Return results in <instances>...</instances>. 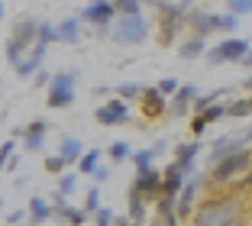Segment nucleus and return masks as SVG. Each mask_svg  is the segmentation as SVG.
<instances>
[{"mask_svg":"<svg viewBox=\"0 0 252 226\" xmlns=\"http://www.w3.org/2000/svg\"><path fill=\"white\" fill-rule=\"evenodd\" d=\"M178 55H181L185 62L207 55V39H204V36H191V39H185V42L178 45Z\"/></svg>","mask_w":252,"mask_h":226,"instance_id":"nucleus-20","label":"nucleus"},{"mask_svg":"<svg viewBox=\"0 0 252 226\" xmlns=\"http://www.w3.org/2000/svg\"><path fill=\"white\" fill-rule=\"evenodd\" d=\"M74 188H78V175H74V171H65V175H59V194L71 197Z\"/></svg>","mask_w":252,"mask_h":226,"instance_id":"nucleus-31","label":"nucleus"},{"mask_svg":"<svg viewBox=\"0 0 252 226\" xmlns=\"http://www.w3.org/2000/svg\"><path fill=\"white\" fill-rule=\"evenodd\" d=\"M139 107H142V117L146 120H156L158 113H168V103H165V94L158 88H146L139 97Z\"/></svg>","mask_w":252,"mask_h":226,"instance_id":"nucleus-12","label":"nucleus"},{"mask_svg":"<svg viewBox=\"0 0 252 226\" xmlns=\"http://www.w3.org/2000/svg\"><path fill=\"white\" fill-rule=\"evenodd\" d=\"M84 210H88V213H97V210H100V184H91V188H88V194H84Z\"/></svg>","mask_w":252,"mask_h":226,"instance_id":"nucleus-28","label":"nucleus"},{"mask_svg":"<svg viewBox=\"0 0 252 226\" xmlns=\"http://www.w3.org/2000/svg\"><path fill=\"white\" fill-rule=\"evenodd\" d=\"M246 139H249V142H252V126H249V129H246Z\"/></svg>","mask_w":252,"mask_h":226,"instance_id":"nucleus-50","label":"nucleus"},{"mask_svg":"<svg viewBox=\"0 0 252 226\" xmlns=\"http://www.w3.org/2000/svg\"><path fill=\"white\" fill-rule=\"evenodd\" d=\"M13 152H16V139H7L3 149H0V165H7V161L13 159Z\"/></svg>","mask_w":252,"mask_h":226,"instance_id":"nucleus-39","label":"nucleus"},{"mask_svg":"<svg viewBox=\"0 0 252 226\" xmlns=\"http://www.w3.org/2000/svg\"><path fill=\"white\" fill-rule=\"evenodd\" d=\"M45 132H49V123H45V120H32V123L23 129V146H26V152H42L45 149Z\"/></svg>","mask_w":252,"mask_h":226,"instance_id":"nucleus-15","label":"nucleus"},{"mask_svg":"<svg viewBox=\"0 0 252 226\" xmlns=\"http://www.w3.org/2000/svg\"><path fill=\"white\" fill-rule=\"evenodd\" d=\"M207 126H210V123H207L204 117H200V113L191 120V132H194V136H204V129H207Z\"/></svg>","mask_w":252,"mask_h":226,"instance_id":"nucleus-40","label":"nucleus"},{"mask_svg":"<svg viewBox=\"0 0 252 226\" xmlns=\"http://www.w3.org/2000/svg\"><path fill=\"white\" fill-rule=\"evenodd\" d=\"M194 100H197V88H194V84H181L178 94L168 100V117H175V120L185 117L188 110L194 107Z\"/></svg>","mask_w":252,"mask_h":226,"instance_id":"nucleus-14","label":"nucleus"},{"mask_svg":"<svg viewBox=\"0 0 252 226\" xmlns=\"http://www.w3.org/2000/svg\"><path fill=\"white\" fill-rule=\"evenodd\" d=\"M129 217H133V223H146L149 220V200L142 194H136L133 188H129Z\"/></svg>","mask_w":252,"mask_h":226,"instance_id":"nucleus-22","label":"nucleus"},{"mask_svg":"<svg viewBox=\"0 0 252 226\" xmlns=\"http://www.w3.org/2000/svg\"><path fill=\"white\" fill-rule=\"evenodd\" d=\"M133 226H146V223H133Z\"/></svg>","mask_w":252,"mask_h":226,"instance_id":"nucleus-52","label":"nucleus"},{"mask_svg":"<svg viewBox=\"0 0 252 226\" xmlns=\"http://www.w3.org/2000/svg\"><path fill=\"white\" fill-rule=\"evenodd\" d=\"M243 191H246V194H252V171L243 178Z\"/></svg>","mask_w":252,"mask_h":226,"instance_id":"nucleus-44","label":"nucleus"},{"mask_svg":"<svg viewBox=\"0 0 252 226\" xmlns=\"http://www.w3.org/2000/svg\"><path fill=\"white\" fill-rule=\"evenodd\" d=\"M200 117L207 120V123H217V120H223V117H230V107H223V103H214V107H207Z\"/></svg>","mask_w":252,"mask_h":226,"instance_id":"nucleus-33","label":"nucleus"},{"mask_svg":"<svg viewBox=\"0 0 252 226\" xmlns=\"http://www.w3.org/2000/svg\"><path fill=\"white\" fill-rule=\"evenodd\" d=\"M178 3H181L185 10H191V3H194V0H178Z\"/></svg>","mask_w":252,"mask_h":226,"instance_id":"nucleus-49","label":"nucleus"},{"mask_svg":"<svg viewBox=\"0 0 252 226\" xmlns=\"http://www.w3.org/2000/svg\"><path fill=\"white\" fill-rule=\"evenodd\" d=\"M249 49H252V42H246V39H239V36H226L223 42H217V45L207 49V62L210 65H226V62H239V65H243Z\"/></svg>","mask_w":252,"mask_h":226,"instance_id":"nucleus-6","label":"nucleus"},{"mask_svg":"<svg viewBox=\"0 0 252 226\" xmlns=\"http://www.w3.org/2000/svg\"><path fill=\"white\" fill-rule=\"evenodd\" d=\"M252 113V94H246V97H239V100H233L230 103V117L236 120V117H249Z\"/></svg>","mask_w":252,"mask_h":226,"instance_id":"nucleus-29","label":"nucleus"},{"mask_svg":"<svg viewBox=\"0 0 252 226\" xmlns=\"http://www.w3.org/2000/svg\"><path fill=\"white\" fill-rule=\"evenodd\" d=\"M3 168H7V171H16V168H20V159H16V155H13V159H10V161H7V165H3Z\"/></svg>","mask_w":252,"mask_h":226,"instance_id":"nucleus-45","label":"nucleus"},{"mask_svg":"<svg viewBox=\"0 0 252 226\" xmlns=\"http://www.w3.org/2000/svg\"><path fill=\"white\" fill-rule=\"evenodd\" d=\"M32 84H36V88H49V84H52V74H49V71H39L36 78H32Z\"/></svg>","mask_w":252,"mask_h":226,"instance_id":"nucleus-42","label":"nucleus"},{"mask_svg":"<svg viewBox=\"0 0 252 226\" xmlns=\"http://www.w3.org/2000/svg\"><path fill=\"white\" fill-rule=\"evenodd\" d=\"M97 168H100V149H88L81 155V161H78V171L81 175H94Z\"/></svg>","mask_w":252,"mask_h":226,"instance_id":"nucleus-25","label":"nucleus"},{"mask_svg":"<svg viewBox=\"0 0 252 226\" xmlns=\"http://www.w3.org/2000/svg\"><path fill=\"white\" fill-rule=\"evenodd\" d=\"M239 30V16L236 13H220V32H236Z\"/></svg>","mask_w":252,"mask_h":226,"instance_id":"nucleus-35","label":"nucleus"},{"mask_svg":"<svg viewBox=\"0 0 252 226\" xmlns=\"http://www.w3.org/2000/svg\"><path fill=\"white\" fill-rule=\"evenodd\" d=\"M249 171H252V149H243L236 155H226V159L214 161L207 178H210V184H230L239 175H249Z\"/></svg>","mask_w":252,"mask_h":226,"instance_id":"nucleus-2","label":"nucleus"},{"mask_svg":"<svg viewBox=\"0 0 252 226\" xmlns=\"http://www.w3.org/2000/svg\"><path fill=\"white\" fill-rule=\"evenodd\" d=\"M20 226H26V223H20ZM30 226H32V223H30Z\"/></svg>","mask_w":252,"mask_h":226,"instance_id":"nucleus-53","label":"nucleus"},{"mask_svg":"<svg viewBox=\"0 0 252 226\" xmlns=\"http://www.w3.org/2000/svg\"><path fill=\"white\" fill-rule=\"evenodd\" d=\"M45 52H49V42H45V39H39L36 45H32L30 49V55H26V59L20 62V65L13 68L16 74H20L23 81H30V78H36L39 71H42V62H45Z\"/></svg>","mask_w":252,"mask_h":226,"instance_id":"nucleus-9","label":"nucleus"},{"mask_svg":"<svg viewBox=\"0 0 252 226\" xmlns=\"http://www.w3.org/2000/svg\"><path fill=\"white\" fill-rule=\"evenodd\" d=\"M185 26H188V10L181 3H162L158 7V45H175V39Z\"/></svg>","mask_w":252,"mask_h":226,"instance_id":"nucleus-3","label":"nucleus"},{"mask_svg":"<svg viewBox=\"0 0 252 226\" xmlns=\"http://www.w3.org/2000/svg\"><path fill=\"white\" fill-rule=\"evenodd\" d=\"M71 165V161L65 159V155H49V159H45V171H49V175H65V168Z\"/></svg>","mask_w":252,"mask_h":226,"instance_id":"nucleus-30","label":"nucleus"},{"mask_svg":"<svg viewBox=\"0 0 252 226\" xmlns=\"http://www.w3.org/2000/svg\"><path fill=\"white\" fill-rule=\"evenodd\" d=\"M84 152H88V149H84V142H81V139H74V136H65V139H62V146H59V155H65L71 165H78Z\"/></svg>","mask_w":252,"mask_h":226,"instance_id":"nucleus-21","label":"nucleus"},{"mask_svg":"<svg viewBox=\"0 0 252 226\" xmlns=\"http://www.w3.org/2000/svg\"><path fill=\"white\" fill-rule=\"evenodd\" d=\"M52 213H55V207L49 204L45 197H39V194L30 197V223H32V226H42L45 220L52 217Z\"/></svg>","mask_w":252,"mask_h":226,"instance_id":"nucleus-19","label":"nucleus"},{"mask_svg":"<svg viewBox=\"0 0 252 226\" xmlns=\"http://www.w3.org/2000/svg\"><path fill=\"white\" fill-rule=\"evenodd\" d=\"M91 3H107V0H91Z\"/></svg>","mask_w":252,"mask_h":226,"instance_id":"nucleus-51","label":"nucleus"},{"mask_svg":"<svg viewBox=\"0 0 252 226\" xmlns=\"http://www.w3.org/2000/svg\"><path fill=\"white\" fill-rule=\"evenodd\" d=\"M110 39L117 45H139V42H146V39H149V23H146V16H142V13L117 16Z\"/></svg>","mask_w":252,"mask_h":226,"instance_id":"nucleus-4","label":"nucleus"},{"mask_svg":"<svg viewBox=\"0 0 252 226\" xmlns=\"http://www.w3.org/2000/svg\"><path fill=\"white\" fill-rule=\"evenodd\" d=\"M243 65H246V68H252V49H249V55L243 59Z\"/></svg>","mask_w":252,"mask_h":226,"instance_id":"nucleus-47","label":"nucleus"},{"mask_svg":"<svg viewBox=\"0 0 252 226\" xmlns=\"http://www.w3.org/2000/svg\"><path fill=\"white\" fill-rule=\"evenodd\" d=\"M188 26H191V36L207 39L210 32H220V16L204 13V10H188Z\"/></svg>","mask_w":252,"mask_h":226,"instance_id":"nucleus-10","label":"nucleus"},{"mask_svg":"<svg viewBox=\"0 0 252 226\" xmlns=\"http://www.w3.org/2000/svg\"><path fill=\"white\" fill-rule=\"evenodd\" d=\"M156 88L162 91L165 97H175V94H178V88H181V84H178V81H175V78H162V81H158V84H156Z\"/></svg>","mask_w":252,"mask_h":226,"instance_id":"nucleus-37","label":"nucleus"},{"mask_svg":"<svg viewBox=\"0 0 252 226\" xmlns=\"http://www.w3.org/2000/svg\"><path fill=\"white\" fill-rule=\"evenodd\" d=\"M162 175H165V181H162V197H178L181 188H185V181H188L185 171H181V165H178V161H171Z\"/></svg>","mask_w":252,"mask_h":226,"instance_id":"nucleus-16","label":"nucleus"},{"mask_svg":"<svg viewBox=\"0 0 252 226\" xmlns=\"http://www.w3.org/2000/svg\"><path fill=\"white\" fill-rule=\"evenodd\" d=\"M91 178H94V184H107V181H110V168H107V165H100V168H97V171H94Z\"/></svg>","mask_w":252,"mask_h":226,"instance_id":"nucleus-41","label":"nucleus"},{"mask_svg":"<svg viewBox=\"0 0 252 226\" xmlns=\"http://www.w3.org/2000/svg\"><path fill=\"white\" fill-rule=\"evenodd\" d=\"M197 152H200V142H197V139H188V142H178V146H175V161H181V165H194Z\"/></svg>","mask_w":252,"mask_h":226,"instance_id":"nucleus-23","label":"nucleus"},{"mask_svg":"<svg viewBox=\"0 0 252 226\" xmlns=\"http://www.w3.org/2000/svg\"><path fill=\"white\" fill-rule=\"evenodd\" d=\"M158 146H149V149H139V152H133V165H136V175H139V171H149V168H152V161L158 159Z\"/></svg>","mask_w":252,"mask_h":226,"instance_id":"nucleus-24","label":"nucleus"},{"mask_svg":"<svg viewBox=\"0 0 252 226\" xmlns=\"http://www.w3.org/2000/svg\"><path fill=\"white\" fill-rule=\"evenodd\" d=\"M142 84H136V81H126V84H120V97H123V100H139L142 97Z\"/></svg>","mask_w":252,"mask_h":226,"instance_id":"nucleus-32","label":"nucleus"},{"mask_svg":"<svg viewBox=\"0 0 252 226\" xmlns=\"http://www.w3.org/2000/svg\"><path fill=\"white\" fill-rule=\"evenodd\" d=\"M113 220H117V213H113L110 207H100V210L94 213V226H113Z\"/></svg>","mask_w":252,"mask_h":226,"instance_id":"nucleus-36","label":"nucleus"},{"mask_svg":"<svg viewBox=\"0 0 252 226\" xmlns=\"http://www.w3.org/2000/svg\"><path fill=\"white\" fill-rule=\"evenodd\" d=\"M39 26H42V23L32 20V16H20V20L13 23V39L20 45H26V49H32V45L39 42Z\"/></svg>","mask_w":252,"mask_h":226,"instance_id":"nucleus-13","label":"nucleus"},{"mask_svg":"<svg viewBox=\"0 0 252 226\" xmlns=\"http://www.w3.org/2000/svg\"><path fill=\"white\" fill-rule=\"evenodd\" d=\"M23 217H26L23 210H10V213H7V223H10V226H20V223H23Z\"/></svg>","mask_w":252,"mask_h":226,"instance_id":"nucleus-43","label":"nucleus"},{"mask_svg":"<svg viewBox=\"0 0 252 226\" xmlns=\"http://www.w3.org/2000/svg\"><path fill=\"white\" fill-rule=\"evenodd\" d=\"M110 161L113 165H120V161H126V159H133V149H129V142H123V139H117V142H113L110 146Z\"/></svg>","mask_w":252,"mask_h":226,"instance_id":"nucleus-26","label":"nucleus"},{"mask_svg":"<svg viewBox=\"0 0 252 226\" xmlns=\"http://www.w3.org/2000/svg\"><path fill=\"white\" fill-rule=\"evenodd\" d=\"M243 88H246V91H249V94H252V74H249V78L243 81Z\"/></svg>","mask_w":252,"mask_h":226,"instance_id":"nucleus-46","label":"nucleus"},{"mask_svg":"<svg viewBox=\"0 0 252 226\" xmlns=\"http://www.w3.org/2000/svg\"><path fill=\"white\" fill-rule=\"evenodd\" d=\"M142 3H152V7H162L165 0H142Z\"/></svg>","mask_w":252,"mask_h":226,"instance_id":"nucleus-48","label":"nucleus"},{"mask_svg":"<svg viewBox=\"0 0 252 226\" xmlns=\"http://www.w3.org/2000/svg\"><path fill=\"white\" fill-rule=\"evenodd\" d=\"M94 120L100 126H123L129 123V103L123 100V97H117V100H107L104 107L94 110Z\"/></svg>","mask_w":252,"mask_h":226,"instance_id":"nucleus-7","label":"nucleus"},{"mask_svg":"<svg viewBox=\"0 0 252 226\" xmlns=\"http://www.w3.org/2000/svg\"><path fill=\"white\" fill-rule=\"evenodd\" d=\"M246 200L233 191V194H214L207 200H200L194 210V226H243L246 220Z\"/></svg>","mask_w":252,"mask_h":226,"instance_id":"nucleus-1","label":"nucleus"},{"mask_svg":"<svg viewBox=\"0 0 252 226\" xmlns=\"http://www.w3.org/2000/svg\"><path fill=\"white\" fill-rule=\"evenodd\" d=\"M120 10V16H129V13H142V0H113Z\"/></svg>","mask_w":252,"mask_h":226,"instance_id":"nucleus-34","label":"nucleus"},{"mask_svg":"<svg viewBox=\"0 0 252 226\" xmlns=\"http://www.w3.org/2000/svg\"><path fill=\"white\" fill-rule=\"evenodd\" d=\"M59 217H65L68 220V226H84L91 220V213L84 210V207H68L65 213H59Z\"/></svg>","mask_w":252,"mask_h":226,"instance_id":"nucleus-27","label":"nucleus"},{"mask_svg":"<svg viewBox=\"0 0 252 226\" xmlns=\"http://www.w3.org/2000/svg\"><path fill=\"white\" fill-rule=\"evenodd\" d=\"M249 146V139H246V132L243 136H220L210 146V165L214 161H220V159H226V155H236V152H243V149Z\"/></svg>","mask_w":252,"mask_h":226,"instance_id":"nucleus-11","label":"nucleus"},{"mask_svg":"<svg viewBox=\"0 0 252 226\" xmlns=\"http://www.w3.org/2000/svg\"><path fill=\"white\" fill-rule=\"evenodd\" d=\"M74 81H78L74 71H55L52 84L45 88V103H49L52 110L71 107V103H74Z\"/></svg>","mask_w":252,"mask_h":226,"instance_id":"nucleus-5","label":"nucleus"},{"mask_svg":"<svg viewBox=\"0 0 252 226\" xmlns=\"http://www.w3.org/2000/svg\"><path fill=\"white\" fill-rule=\"evenodd\" d=\"M156 207H158V226H178L181 223V217H178V197H158L156 200Z\"/></svg>","mask_w":252,"mask_h":226,"instance_id":"nucleus-17","label":"nucleus"},{"mask_svg":"<svg viewBox=\"0 0 252 226\" xmlns=\"http://www.w3.org/2000/svg\"><path fill=\"white\" fill-rule=\"evenodd\" d=\"M162 181H165L162 171H158V168H149V171H139V175H136L133 191L142 194L146 200H158V197H162Z\"/></svg>","mask_w":252,"mask_h":226,"instance_id":"nucleus-8","label":"nucleus"},{"mask_svg":"<svg viewBox=\"0 0 252 226\" xmlns=\"http://www.w3.org/2000/svg\"><path fill=\"white\" fill-rule=\"evenodd\" d=\"M81 36H84V30H81V16H68V20L59 23V42L74 45V42H81Z\"/></svg>","mask_w":252,"mask_h":226,"instance_id":"nucleus-18","label":"nucleus"},{"mask_svg":"<svg viewBox=\"0 0 252 226\" xmlns=\"http://www.w3.org/2000/svg\"><path fill=\"white\" fill-rule=\"evenodd\" d=\"M226 7H230V13L243 16V13H252V0H226Z\"/></svg>","mask_w":252,"mask_h":226,"instance_id":"nucleus-38","label":"nucleus"}]
</instances>
